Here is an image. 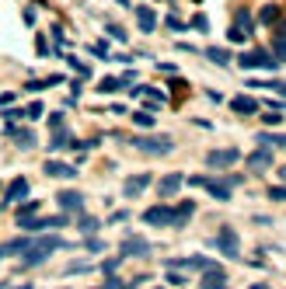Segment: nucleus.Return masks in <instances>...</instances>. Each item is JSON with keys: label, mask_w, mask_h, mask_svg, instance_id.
I'll return each instance as SVG.
<instances>
[{"label": "nucleus", "mask_w": 286, "mask_h": 289, "mask_svg": "<svg viewBox=\"0 0 286 289\" xmlns=\"http://www.w3.org/2000/svg\"><path fill=\"white\" fill-rule=\"evenodd\" d=\"M63 247H70L63 237H38V240H28L25 255H21V265H25V268H35V265H42L53 251H63Z\"/></svg>", "instance_id": "nucleus-1"}, {"label": "nucleus", "mask_w": 286, "mask_h": 289, "mask_svg": "<svg viewBox=\"0 0 286 289\" xmlns=\"http://www.w3.org/2000/svg\"><path fill=\"white\" fill-rule=\"evenodd\" d=\"M237 63H241L244 70H276V59H272L269 53H262V49H255V53H241Z\"/></svg>", "instance_id": "nucleus-2"}, {"label": "nucleus", "mask_w": 286, "mask_h": 289, "mask_svg": "<svg viewBox=\"0 0 286 289\" xmlns=\"http://www.w3.org/2000/svg\"><path fill=\"white\" fill-rule=\"evenodd\" d=\"M133 146L143 150V153H154V157H157V153H168V150H171V140H168V136H136Z\"/></svg>", "instance_id": "nucleus-3"}, {"label": "nucleus", "mask_w": 286, "mask_h": 289, "mask_svg": "<svg viewBox=\"0 0 286 289\" xmlns=\"http://www.w3.org/2000/svg\"><path fill=\"white\" fill-rule=\"evenodd\" d=\"M217 247H220L227 258H237V230H234V227H220V233H217Z\"/></svg>", "instance_id": "nucleus-4"}, {"label": "nucleus", "mask_w": 286, "mask_h": 289, "mask_svg": "<svg viewBox=\"0 0 286 289\" xmlns=\"http://www.w3.org/2000/svg\"><path fill=\"white\" fill-rule=\"evenodd\" d=\"M143 223H150V227H171V209H168V205H150V209L143 213Z\"/></svg>", "instance_id": "nucleus-5"}, {"label": "nucleus", "mask_w": 286, "mask_h": 289, "mask_svg": "<svg viewBox=\"0 0 286 289\" xmlns=\"http://www.w3.org/2000/svg\"><path fill=\"white\" fill-rule=\"evenodd\" d=\"M168 268H199V272H213L217 265H213L210 258H199V255H195V258H171Z\"/></svg>", "instance_id": "nucleus-6"}, {"label": "nucleus", "mask_w": 286, "mask_h": 289, "mask_svg": "<svg viewBox=\"0 0 286 289\" xmlns=\"http://www.w3.org/2000/svg\"><path fill=\"white\" fill-rule=\"evenodd\" d=\"M46 174L49 178H63V181H70V178H77V168L73 164H63V160H46Z\"/></svg>", "instance_id": "nucleus-7"}, {"label": "nucleus", "mask_w": 286, "mask_h": 289, "mask_svg": "<svg viewBox=\"0 0 286 289\" xmlns=\"http://www.w3.org/2000/svg\"><path fill=\"white\" fill-rule=\"evenodd\" d=\"M147 251H150V244L143 237H126L122 240V258H143Z\"/></svg>", "instance_id": "nucleus-8"}, {"label": "nucleus", "mask_w": 286, "mask_h": 289, "mask_svg": "<svg viewBox=\"0 0 286 289\" xmlns=\"http://www.w3.org/2000/svg\"><path fill=\"white\" fill-rule=\"evenodd\" d=\"M192 185L195 188H206L213 199H220V202H227L230 199V192H227V185H220V181H210V178H192Z\"/></svg>", "instance_id": "nucleus-9"}, {"label": "nucleus", "mask_w": 286, "mask_h": 289, "mask_svg": "<svg viewBox=\"0 0 286 289\" xmlns=\"http://www.w3.org/2000/svg\"><path fill=\"white\" fill-rule=\"evenodd\" d=\"M237 157H241L237 150H213V153H206V164L210 168H230Z\"/></svg>", "instance_id": "nucleus-10"}, {"label": "nucleus", "mask_w": 286, "mask_h": 289, "mask_svg": "<svg viewBox=\"0 0 286 289\" xmlns=\"http://www.w3.org/2000/svg\"><path fill=\"white\" fill-rule=\"evenodd\" d=\"M147 185H150V174H133V178H126V185H122V195H126V199H136Z\"/></svg>", "instance_id": "nucleus-11"}, {"label": "nucleus", "mask_w": 286, "mask_h": 289, "mask_svg": "<svg viewBox=\"0 0 286 289\" xmlns=\"http://www.w3.org/2000/svg\"><path fill=\"white\" fill-rule=\"evenodd\" d=\"M182 181H185L182 174H164V178L157 181V192H160V199H171V195L182 188Z\"/></svg>", "instance_id": "nucleus-12"}, {"label": "nucleus", "mask_w": 286, "mask_h": 289, "mask_svg": "<svg viewBox=\"0 0 286 289\" xmlns=\"http://www.w3.org/2000/svg\"><path fill=\"white\" fill-rule=\"evenodd\" d=\"M136 25H140V31H147V35H150V31L157 28V14H154L147 4H140V7H136Z\"/></svg>", "instance_id": "nucleus-13"}, {"label": "nucleus", "mask_w": 286, "mask_h": 289, "mask_svg": "<svg viewBox=\"0 0 286 289\" xmlns=\"http://www.w3.org/2000/svg\"><path fill=\"white\" fill-rule=\"evenodd\" d=\"M25 195H28V178H14V181L4 188V199H7V202H21Z\"/></svg>", "instance_id": "nucleus-14"}, {"label": "nucleus", "mask_w": 286, "mask_h": 289, "mask_svg": "<svg viewBox=\"0 0 286 289\" xmlns=\"http://www.w3.org/2000/svg\"><path fill=\"white\" fill-rule=\"evenodd\" d=\"M192 213H195V202H192V199H185V202H178V205H175V209H171V227H182V223H185V220H189Z\"/></svg>", "instance_id": "nucleus-15"}, {"label": "nucleus", "mask_w": 286, "mask_h": 289, "mask_svg": "<svg viewBox=\"0 0 286 289\" xmlns=\"http://www.w3.org/2000/svg\"><path fill=\"white\" fill-rule=\"evenodd\" d=\"M56 202H60V209H84V195H80V192H60L56 195Z\"/></svg>", "instance_id": "nucleus-16"}, {"label": "nucleus", "mask_w": 286, "mask_h": 289, "mask_svg": "<svg viewBox=\"0 0 286 289\" xmlns=\"http://www.w3.org/2000/svg\"><path fill=\"white\" fill-rule=\"evenodd\" d=\"M56 84H63V77H60V73H53V77H42V80H28V84H25V91L38 94V91H46V87H56Z\"/></svg>", "instance_id": "nucleus-17"}, {"label": "nucleus", "mask_w": 286, "mask_h": 289, "mask_svg": "<svg viewBox=\"0 0 286 289\" xmlns=\"http://www.w3.org/2000/svg\"><path fill=\"white\" fill-rule=\"evenodd\" d=\"M230 105H234V112H241V115H252V112H258V101H255V98H248V94H237Z\"/></svg>", "instance_id": "nucleus-18"}, {"label": "nucleus", "mask_w": 286, "mask_h": 289, "mask_svg": "<svg viewBox=\"0 0 286 289\" xmlns=\"http://www.w3.org/2000/svg\"><path fill=\"white\" fill-rule=\"evenodd\" d=\"M7 133L14 136V143H18L21 150H32V146H35V133H32V129H7Z\"/></svg>", "instance_id": "nucleus-19"}, {"label": "nucleus", "mask_w": 286, "mask_h": 289, "mask_svg": "<svg viewBox=\"0 0 286 289\" xmlns=\"http://www.w3.org/2000/svg\"><path fill=\"white\" fill-rule=\"evenodd\" d=\"M25 247H28V237L7 240V244H0V258H4V255H25Z\"/></svg>", "instance_id": "nucleus-20"}, {"label": "nucleus", "mask_w": 286, "mask_h": 289, "mask_svg": "<svg viewBox=\"0 0 286 289\" xmlns=\"http://www.w3.org/2000/svg\"><path fill=\"white\" fill-rule=\"evenodd\" d=\"M63 146H70V133L66 129H56L49 136V150H63Z\"/></svg>", "instance_id": "nucleus-21"}, {"label": "nucleus", "mask_w": 286, "mask_h": 289, "mask_svg": "<svg viewBox=\"0 0 286 289\" xmlns=\"http://www.w3.org/2000/svg\"><path fill=\"white\" fill-rule=\"evenodd\" d=\"M248 164H252V168H269V164H272V153H269V150H255V153L248 157Z\"/></svg>", "instance_id": "nucleus-22"}, {"label": "nucleus", "mask_w": 286, "mask_h": 289, "mask_svg": "<svg viewBox=\"0 0 286 289\" xmlns=\"http://www.w3.org/2000/svg\"><path fill=\"white\" fill-rule=\"evenodd\" d=\"M258 21H262V25H272V21H279V7H276V4H269V7H262V14H258Z\"/></svg>", "instance_id": "nucleus-23"}, {"label": "nucleus", "mask_w": 286, "mask_h": 289, "mask_svg": "<svg viewBox=\"0 0 286 289\" xmlns=\"http://www.w3.org/2000/svg\"><path fill=\"white\" fill-rule=\"evenodd\" d=\"M119 87H122V84H119V77H105L101 84H98V91H101V94H115Z\"/></svg>", "instance_id": "nucleus-24"}, {"label": "nucleus", "mask_w": 286, "mask_h": 289, "mask_svg": "<svg viewBox=\"0 0 286 289\" xmlns=\"http://www.w3.org/2000/svg\"><path fill=\"white\" fill-rule=\"evenodd\" d=\"M35 213H38V202L32 199V202H25V205H21V209H18V223H21V220H32Z\"/></svg>", "instance_id": "nucleus-25"}, {"label": "nucleus", "mask_w": 286, "mask_h": 289, "mask_svg": "<svg viewBox=\"0 0 286 289\" xmlns=\"http://www.w3.org/2000/svg\"><path fill=\"white\" fill-rule=\"evenodd\" d=\"M206 56H210L213 63H220V66H223V63H230V56H227V49H220V46H213V49H206Z\"/></svg>", "instance_id": "nucleus-26"}, {"label": "nucleus", "mask_w": 286, "mask_h": 289, "mask_svg": "<svg viewBox=\"0 0 286 289\" xmlns=\"http://www.w3.org/2000/svg\"><path fill=\"white\" fill-rule=\"evenodd\" d=\"M42 115H46V105H42V101H32V105L25 108V118H42Z\"/></svg>", "instance_id": "nucleus-27"}, {"label": "nucleus", "mask_w": 286, "mask_h": 289, "mask_svg": "<svg viewBox=\"0 0 286 289\" xmlns=\"http://www.w3.org/2000/svg\"><path fill=\"white\" fill-rule=\"evenodd\" d=\"M77 227L84 230V233H95V230H98V220H95V216H77Z\"/></svg>", "instance_id": "nucleus-28"}, {"label": "nucleus", "mask_w": 286, "mask_h": 289, "mask_svg": "<svg viewBox=\"0 0 286 289\" xmlns=\"http://www.w3.org/2000/svg\"><path fill=\"white\" fill-rule=\"evenodd\" d=\"M237 28H241V31H252V28H255V25H252V14L244 11V7L237 11Z\"/></svg>", "instance_id": "nucleus-29"}, {"label": "nucleus", "mask_w": 286, "mask_h": 289, "mask_svg": "<svg viewBox=\"0 0 286 289\" xmlns=\"http://www.w3.org/2000/svg\"><path fill=\"white\" fill-rule=\"evenodd\" d=\"M258 140H262L265 146H286V136H272V133H262Z\"/></svg>", "instance_id": "nucleus-30"}, {"label": "nucleus", "mask_w": 286, "mask_h": 289, "mask_svg": "<svg viewBox=\"0 0 286 289\" xmlns=\"http://www.w3.org/2000/svg\"><path fill=\"white\" fill-rule=\"evenodd\" d=\"M133 122H136V126H143V129H150V126H154V115H150V112H136Z\"/></svg>", "instance_id": "nucleus-31"}, {"label": "nucleus", "mask_w": 286, "mask_h": 289, "mask_svg": "<svg viewBox=\"0 0 286 289\" xmlns=\"http://www.w3.org/2000/svg\"><path fill=\"white\" fill-rule=\"evenodd\" d=\"M105 31H108V35L115 38V42H126V31H122L119 25H105Z\"/></svg>", "instance_id": "nucleus-32"}, {"label": "nucleus", "mask_w": 286, "mask_h": 289, "mask_svg": "<svg viewBox=\"0 0 286 289\" xmlns=\"http://www.w3.org/2000/svg\"><path fill=\"white\" fill-rule=\"evenodd\" d=\"M192 28H195V31H210V21H206V14H195V18H192Z\"/></svg>", "instance_id": "nucleus-33"}, {"label": "nucleus", "mask_w": 286, "mask_h": 289, "mask_svg": "<svg viewBox=\"0 0 286 289\" xmlns=\"http://www.w3.org/2000/svg\"><path fill=\"white\" fill-rule=\"evenodd\" d=\"M35 49H38V56H49V38L38 35V38H35Z\"/></svg>", "instance_id": "nucleus-34"}, {"label": "nucleus", "mask_w": 286, "mask_h": 289, "mask_svg": "<svg viewBox=\"0 0 286 289\" xmlns=\"http://www.w3.org/2000/svg\"><path fill=\"white\" fill-rule=\"evenodd\" d=\"M269 199H279V202H286V185H279V188L272 185V188H269Z\"/></svg>", "instance_id": "nucleus-35"}, {"label": "nucleus", "mask_w": 286, "mask_h": 289, "mask_svg": "<svg viewBox=\"0 0 286 289\" xmlns=\"http://www.w3.org/2000/svg\"><path fill=\"white\" fill-rule=\"evenodd\" d=\"M164 25H168V28H171V31H182V28H189V25H182V21H178V18H175V14H171V18H164Z\"/></svg>", "instance_id": "nucleus-36"}, {"label": "nucleus", "mask_w": 286, "mask_h": 289, "mask_svg": "<svg viewBox=\"0 0 286 289\" xmlns=\"http://www.w3.org/2000/svg\"><path fill=\"white\" fill-rule=\"evenodd\" d=\"M91 53H95V56H101V59H108V46H105V42H95V46H91Z\"/></svg>", "instance_id": "nucleus-37"}, {"label": "nucleus", "mask_w": 286, "mask_h": 289, "mask_svg": "<svg viewBox=\"0 0 286 289\" xmlns=\"http://www.w3.org/2000/svg\"><path fill=\"white\" fill-rule=\"evenodd\" d=\"M49 129H63V115H60V112L49 115Z\"/></svg>", "instance_id": "nucleus-38"}, {"label": "nucleus", "mask_w": 286, "mask_h": 289, "mask_svg": "<svg viewBox=\"0 0 286 289\" xmlns=\"http://www.w3.org/2000/svg\"><path fill=\"white\" fill-rule=\"evenodd\" d=\"M21 21H25V25H35V7H25V11H21Z\"/></svg>", "instance_id": "nucleus-39"}, {"label": "nucleus", "mask_w": 286, "mask_h": 289, "mask_svg": "<svg viewBox=\"0 0 286 289\" xmlns=\"http://www.w3.org/2000/svg\"><path fill=\"white\" fill-rule=\"evenodd\" d=\"M25 108H4V118H21Z\"/></svg>", "instance_id": "nucleus-40"}, {"label": "nucleus", "mask_w": 286, "mask_h": 289, "mask_svg": "<svg viewBox=\"0 0 286 289\" xmlns=\"http://www.w3.org/2000/svg\"><path fill=\"white\" fill-rule=\"evenodd\" d=\"M49 31H53V38H56V42H66V35H63V28H60V25H53Z\"/></svg>", "instance_id": "nucleus-41"}, {"label": "nucleus", "mask_w": 286, "mask_h": 289, "mask_svg": "<svg viewBox=\"0 0 286 289\" xmlns=\"http://www.w3.org/2000/svg\"><path fill=\"white\" fill-rule=\"evenodd\" d=\"M272 49H276V53L286 59V38H276V46H272Z\"/></svg>", "instance_id": "nucleus-42"}, {"label": "nucleus", "mask_w": 286, "mask_h": 289, "mask_svg": "<svg viewBox=\"0 0 286 289\" xmlns=\"http://www.w3.org/2000/svg\"><path fill=\"white\" fill-rule=\"evenodd\" d=\"M230 42H244V31L241 28H230Z\"/></svg>", "instance_id": "nucleus-43"}, {"label": "nucleus", "mask_w": 286, "mask_h": 289, "mask_svg": "<svg viewBox=\"0 0 286 289\" xmlns=\"http://www.w3.org/2000/svg\"><path fill=\"white\" fill-rule=\"evenodd\" d=\"M279 38H286V25H283V28H279Z\"/></svg>", "instance_id": "nucleus-44"}, {"label": "nucleus", "mask_w": 286, "mask_h": 289, "mask_svg": "<svg viewBox=\"0 0 286 289\" xmlns=\"http://www.w3.org/2000/svg\"><path fill=\"white\" fill-rule=\"evenodd\" d=\"M252 289H265V286H252Z\"/></svg>", "instance_id": "nucleus-45"}, {"label": "nucleus", "mask_w": 286, "mask_h": 289, "mask_svg": "<svg viewBox=\"0 0 286 289\" xmlns=\"http://www.w3.org/2000/svg\"><path fill=\"white\" fill-rule=\"evenodd\" d=\"M283 178H286V168H283Z\"/></svg>", "instance_id": "nucleus-46"}, {"label": "nucleus", "mask_w": 286, "mask_h": 289, "mask_svg": "<svg viewBox=\"0 0 286 289\" xmlns=\"http://www.w3.org/2000/svg\"><path fill=\"white\" fill-rule=\"evenodd\" d=\"M195 4H199V0H195Z\"/></svg>", "instance_id": "nucleus-47"}]
</instances>
